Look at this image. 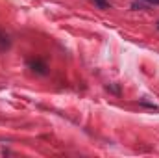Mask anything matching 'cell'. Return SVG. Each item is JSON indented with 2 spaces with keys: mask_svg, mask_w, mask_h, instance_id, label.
<instances>
[{
  "mask_svg": "<svg viewBox=\"0 0 159 158\" xmlns=\"http://www.w3.org/2000/svg\"><path fill=\"white\" fill-rule=\"evenodd\" d=\"M94 2H96V4H98L100 7H107V6H109V4H107L106 0H94Z\"/></svg>",
  "mask_w": 159,
  "mask_h": 158,
  "instance_id": "cell-1",
  "label": "cell"
},
{
  "mask_svg": "<svg viewBox=\"0 0 159 158\" xmlns=\"http://www.w3.org/2000/svg\"><path fill=\"white\" fill-rule=\"evenodd\" d=\"M148 2H152V4H159V0H148Z\"/></svg>",
  "mask_w": 159,
  "mask_h": 158,
  "instance_id": "cell-2",
  "label": "cell"
}]
</instances>
